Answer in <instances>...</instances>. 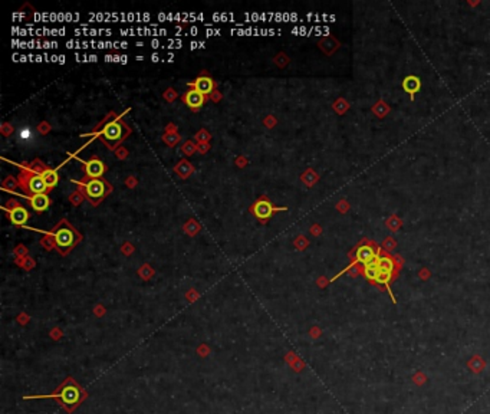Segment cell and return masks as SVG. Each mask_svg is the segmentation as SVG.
Returning <instances> with one entry per match:
<instances>
[{
  "instance_id": "cell-3",
  "label": "cell",
  "mask_w": 490,
  "mask_h": 414,
  "mask_svg": "<svg viewBox=\"0 0 490 414\" xmlns=\"http://www.w3.org/2000/svg\"><path fill=\"white\" fill-rule=\"evenodd\" d=\"M113 113L110 114L105 118L104 127H98L96 131H99V140L110 150H116V147L130 135L131 128L121 118H113Z\"/></svg>"
},
{
  "instance_id": "cell-1",
  "label": "cell",
  "mask_w": 490,
  "mask_h": 414,
  "mask_svg": "<svg viewBox=\"0 0 490 414\" xmlns=\"http://www.w3.org/2000/svg\"><path fill=\"white\" fill-rule=\"evenodd\" d=\"M364 275L371 283L385 286V289L390 292L393 301H396L394 295L391 292V288H390L393 279L397 276V262L393 256L379 252L373 262L364 266Z\"/></svg>"
},
{
  "instance_id": "cell-16",
  "label": "cell",
  "mask_w": 490,
  "mask_h": 414,
  "mask_svg": "<svg viewBox=\"0 0 490 414\" xmlns=\"http://www.w3.org/2000/svg\"><path fill=\"white\" fill-rule=\"evenodd\" d=\"M175 171L178 173V176H180V177L186 178V177H189L190 174L193 173V167L190 166L187 161H181V163H180V164L175 167Z\"/></svg>"
},
{
  "instance_id": "cell-2",
  "label": "cell",
  "mask_w": 490,
  "mask_h": 414,
  "mask_svg": "<svg viewBox=\"0 0 490 414\" xmlns=\"http://www.w3.org/2000/svg\"><path fill=\"white\" fill-rule=\"evenodd\" d=\"M46 167V164L43 161H40L39 158L30 161L29 164L22 166L19 173V187L29 196H35V194H49L51 188L46 186L43 177H42V171Z\"/></svg>"
},
{
  "instance_id": "cell-20",
  "label": "cell",
  "mask_w": 490,
  "mask_h": 414,
  "mask_svg": "<svg viewBox=\"0 0 490 414\" xmlns=\"http://www.w3.org/2000/svg\"><path fill=\"white\" fill-rule=\"evenodd\" d=\"M183 151H186V154H191L193 152V146L191 144H186V147H183Z\"/></svg>"
},
{
  "instance_id": "cell-19",
  "label": "cell",
  "mask_w": 490,
  "mask_h": 414,
  "mask_svg": "<svg viewBox=\"0 0 490 414\" xmlns=\"http://www.w3.org/2000/svg\"><path fill=\"white\" fill-rule=\"evenodd\" d=\"M178 140H180V138H178V135H175V134H174V135H166V141H167L170 146H174Z\"/></svg>"
},
{
  "instance_id": "cell-9",
  "label": "cell",
  "mask_w": 490,
  "mask_h": 414,
  "mask_svg": "<svg viewBox=\"0 0 490 414\" xmlns=\"http://www.w3.org/2000/svg\"><path fill=\"white\" fill-rule=\"evenodd\" d=\"M82 166H84V171H85V176L86 177H91V178H102L104 173L107 171V166L104 164V161L96 157V155H92L89 160L86 161H82Z\"/></svg>"
},
{
  "instance_id": "cell-10",
  "label": "cell",
  "mask_w": 490,
  "mask_h": 414,
  "mask_svg": "<svg viewBox=\"0 0 490 414\" xmlns=\"http://www.w3.org/2000/svg\"><path fill=\"white\" fill-rule=\"evenodd\" d=\"M189 87L196 89V91H199V92H202L203 95H210L213 94V91L216 89V82L207 74H202L196 81L190 82Z\"/></svg>"
},
{
  "instance_id": "cell-18",
  "label": "cell",
  "mask_w": 490,
  "mask_h": 414,
  "mask_svg": "<svg viewBox=\"0 0 490 414\" xmlns=\"http://www.w3.org/2000/svg\"><path fill=\"white\" fill-rule=\"evenodd\" d=\"M16 186H18V184H16V181H15L12 177H9V178H7L4 183H3V187L4 188H12V190H13V188L16 187Z\"/></svg>"
},
{
  "instance_id": "cell-8",
  "label": "cell",
  "mask_w": 490,
  "mask_h": 414,
  "mask_svg": "<svg viewBox=\"0 0 490 414\" xmlns=\"http://www.w3.org/2000/svg\"><path fill=\"white\" fill-rule=\"evenodd\" d=\"M282 210H286V208L285 207H275L264 196L260 197L250 208V211L255 214V217L262 223H266L273 216L275 211H282Z\"/></svg>"
},
{
  "instance_id": "cell-14",
  "label": "cell",
  "mask_w": 490,
  "mask_h": 414,
  "mask_svg": "<svg viewBox=\"0 0 490 414\" xmlns=\"http://www.w3.org/2000/svg\"><path fill=\"white\" fill-rule=\"evenodd\" d=\"M29 203H30V207H32L33 211L42 213L51 206V199H49L48 194H35V196L29 197Z\"/></svg>"
},
{
  "instance_id": "cell-21",
  "label": "cell",
  "mask_w": 490,
  "mask_h": 414,
  "mask_svg": "<svg viewBox=\"0 0 490 414\" xmlns=\"http://www.w3.org/2000/svg\"><path fill=\"white\" fill-rule=\"evenodd\" d=\"M200 151L204 152V151H206V146H200Z\"/></svg>"
},
{
  "instance_id": "cell-13",
  "label": "cell",
  "mask_w": 490,
  "mask_h": 414,
  "mask_svg": "<svg viewBox=\"0 0 490 414\" xmlns=\"http://www.w3.org/2000/svg\"><path fill=\"white\" fill-rule=\"evenodd\" d=\"M421 88V82H420V78H417L414 75H408L404 78L403 81V89L410 95V99L414 101L415 94L420 91Z\"/></svg>"
},
{
  "instance_id": "cell-17",
  "label": "cell",
  "mask_w": 490,
  "mask_h": 414,
  "mask_svg": "<svg viewBox=\"0 0 490 414\" xmlns=\"http://www.w3.org/2000/svg\"><path fill=\"white\" fill-rule=\"evenodd\" d=\"M82 199H85V197L82 196L81 191H76V193H74V194L71 196V202H72L74 205H79V203L82 202Z\"/></svg>"
},
{
  "instance_id": "cell-12",
  "label": "cell",
  "mask_w": 490,
  "mask_h": 414,
  "mask_svg": "<svg viewBox=\"0 0 490 414\" xmlns=\"http://www.w3.org/2000/svg\"><path fill=\"white\" fill-rule=\"evenodd\" d=\"M183 101L186 102V105L189 107L191 111H199L203 104L206 102V95H203L202 92L190 88L186 94L183 95Z\"/></svg>"
},
{
  "instance_id": "cell-11",
  "label": "cell",
  "mask_w": 490,
  "mask_h": 414,
  "mask_svg": "<svg viewBox=\"0 0 490 414\" xmlns=\"http://www.w3.org/2000/svg\"><path fill=\"white\" fill-rule=\"evenodd\" d=\"M4 208L9 211V219H10V222H12L13 225H16V226H23V225L28 223L30 214H29V211L22 206V205L16 203L15 207L4 206Z\"/></svg>"
},
{
  "instance_id": "cell-4",
  "label": "cell",
  "mask_w": 490,
  "mask_h": 414,
  "mask_svg": "<svg viewBox=\"0 0 490 414\" xmlns=\"http://www.w3.org/2000/svg\"><path fill=\"white\" fill-rule=\"evenodd\" d=\"M74 183L78 184V191H81L92 206H98L113 191V186L105 178H91L85 176L82 180H74Z\"/></svg>"
},
{
  "instance_id": "cell-6",
  "label": "cell",
  "mask_w": 490,
  "mask_h": 414,
  "mask_svg": "<svg viewBox=\"0 0 490 414\" xmlns=\"http://www.w3.org/2000/svg\"><path fill=\"white\" fill-rule=\"evenodd\" d=\"M45 397H54V398H59L62 401L63 406H66L68 409L75 407L76 404L81 401L82 398V391L81 388L75 384V381L72 378H68V381L60 387V390H58L57 394H49V395H32V397H26V398H45Z\"/></svg>"
},
{
  "instance_id": "cell-5",
  "label": "cell",
  "mask_w": 490,
  "mask_h": 414,
  "mask_svg": "<svg viewBox=\"0 0 490 414\" xmlns=\"http://www.w3.org/2000/svg\"><path fill=\"white\" fill-rule=\"evenodd\" d=\"M52 236H54V245L60 255H68L82 240L81 233L65 219L60 220L58 226L54 227Z\"/></svg>"
},
{
  "instance_id": "cell-15",
  "label": "cell",
  "mask_w": 490,
  "mask_h": 414,
  "mask_svg": "<svg viewBox=\"0 0 490 414\" xmlns=\"http://www.w3.org/2000/svg\"><path fill=\"white\" fill-rule=\"evenodd\" d=\"M42 177H43L46 186L51 188V190L55 187L58 184V181H59V176H58L57 170L49 169L48 166H46V167L43 169V171H42Z\"/></svg>"
},
{
  "instance_id": "cell-7",
  "label": "cell",
  "mask_w": 490,
  "mask_h": 414,
  "mask_svg": "<svg viewBox=\"0 0 490 414\" xmlns=\"http://www.w3.org/2000/svg\"><path fill=\"white\" fill-rule=\"evenodd\" d=\"M379 252H381V250H379L375 245H373L371 242H361V243L357 246V249L354 250V259H352L351 265H349L345 270H342L338 276H341L342 273H345L349 267H352V266H355V265H362V266H365V265H368L370 262H373V261L377 258ZM338 276H337V278H338Z\"/></svg>"
}]
</instances>
